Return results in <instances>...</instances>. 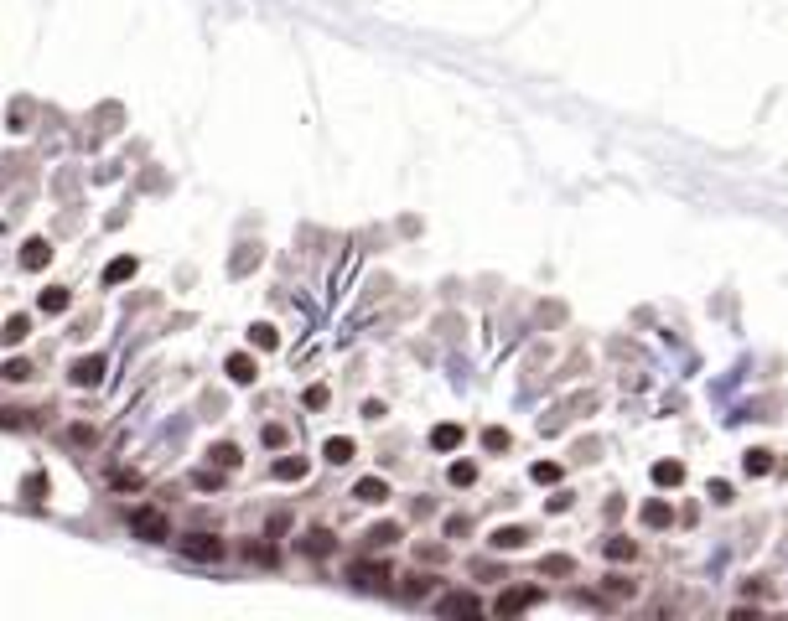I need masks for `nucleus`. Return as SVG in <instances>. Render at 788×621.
Listing matches in <instances>:
<instances>
[{
  "mask_svg": "<svg viewBox=\"0 0 788 621\" xmlns=\"http://www.w3.org/2000/svg\"><path fill=\"white\" fill-rule=\"evenodd\" d=\"M130 533L146 538V544H166V538H172V523H166L161 508H135L130 512Z\"/></svg>",
  "mask_w": 788,
  "mask_h": 621,
  "instance_id": "1",
  "label": "nucleus"
},
{
  "mask_svg": "<svg viewBox=\"0 0 788 621\" xmlns=\"http://www.w3.org/2000/svg\"><path fill=\"white\" fill-rule=\"evenodd\" d=\"M177 549L187 554V559H197V564H218L223 559V538H213V533H187V538H177Z\"/></svg>",
  "mask_w": 788,
  "mask_h": 621,
  "instance_id": "2",
  "label": "nucleus"
},
{
  "mask_svg": "<svg viewBox=\"0 0 788 621\" xmlns=\"http://www.w3.org/2000/svg\"><path fill=\"white\" fill-rule=\"evenodd\" d=\"M348 580H353V585H358V590H389V564H353V570H348Z\"/></svg>",
  "mask_w": 788,
  "mask_h": 621,
  "instance_id": "3",
  "label": "nucleus"
},
{
  "mask_svg": "<svg viewBox=\"0 0 788 621\" xmlns=\"http://www.w3.org/2000/svg\"><path fill=\"white\" fill-rule=\"evenodd\" d=\"M534 601H540V590H519L514 585V590H503V596L493 601V616H519L524 606H534Z\"/></svg>",
  "mask_w": 788,
  "mask_h": 621,
  "instance_id": "4",
  "label": "nucleus"
},
{
  "mask_svg": "<svg viewBox=\"0 0 788 621\" xmlns=\"http://www.w3.org/2000/svg\"><path fill=\"white\" fill-rule=\"evenodd\" d=\"M68 378L78 383V389H99V383H104V358H99V352H94V358H78Z\"/></svg>",
  "mask_w": 788,
  "mask_h": 621,
  "instance_id": "5",
  "label": "nucleus"
},
{
  "mask_svg": "<svg viewBox=\"0 0 788 621\" xmlns=\"http://www.w3.org/2000/svg\"><path fill=\"white\" fill-rule=\"evenodd\" d=\"M441 611L446 616H482V601L467 596V590H456V596H441Z\"/></svg>",
  "mask_w": 788,
  "mask_h": 621,
  "instance_id": "6",
  "label": "nucleus"
},
{
  "mask_svg": "<svg viewBox=\"0 0 788 621\" xmlns=\"http://www.w3.org/2000/svg\"><path fill=\"white\" fill-rule=\"evenodd\" d=\"M529 538H534L529 528H519V523H503V528L493 533V549H524Z\"/></svg>",
  "mask_w": 788,
  "mask_h": 621,
  "instance_id": "7",
  "label": "nucleus"
},
{
  "mask_svg": "<svg viewBox=\"0 0 788 621\" xmlns=\"http://www.w3.org/2000/svg\"><path fill=\"white\" fill-rule=\"evenodd\" d=\"M638 518L648 523V528H669V523H674V512H669V502L648 497V502H643V508H638Z\"/></svg>",
  "mask_w": 788,
  "mask_h": 621,
  "instance_id": "8",
  "label": "nucleus"
},
{
  "mask_svg": "<svg viewBox=\"0 0 788 621\" xmlns=\"http://www.w3.org/2000/svg\"><path fill=\"white\" fill-rule=\"evenodd\" d=\"M332 549H337V538L327 533V528H311V533L301 538V554H317V559H327Z\"/></svg>",
  "mask_w": 788,
  "mask_h": 621,
  "instance_id": "9",
  "label": "nucleus"
},
{
  "mask_svg": "<svg viewBox=\"0 0 788 621\" xmlns=\"http://www.w3.org/2000/svg\"><path fill=\"white\" fill-rule=\"evenodd\" d=\"M223 373H229L233 383H254V373H259V368H254V358H249V352H233V358L223 363Z\"/></svg>",
  "mask_w": 788,
  "mask_h": 621,
  "instance_id": "10",
  "label": "nucleus"
},
{
  "mask_svg": "<svg viewBox=\"0 0 788 621\" xmlns=\"http://www.w3.org/2000/svg\"><path fill=\"white\" fill-rule=\"evenodd\" d=\"M47 259H52L47 239H26V244H21V270H42Z\"/></svg>",
  "mask_w": 788,
  "mask_h": 621,
  "instance_id": "11",
  "label": "nucleus"
},
{
  "mask_svg": "<svg viewBox=\"0 0 788 621\" xmlns=\"http://www.w3.org/2000/svg\"><path fill=\"white\" fill-rule=\"evenodd\" d=\"M353 497H358V502H384V497H389V482H384V477H363L358 487H353Z\"/></svg>",
  "mask_w": 788,
  "mask_h": 621,
  "instance_id": "12",
  "label": "nucleus"
},
{
  "mask_svg": "<svg viewBox=\"0 0 788 621\" xmlns=\"http://www.w3.org/2000/svg\"><path fill=\"white\" fill-rule=\"evenodd\" d=\"M140 270V264L135 259H130V254H120V259H109V270H104V285H125L130 280V274H135Z\"/></svg>",
  "mask_w": 788,
  "mask_h": 621,
  "instance_id": "13",
  "label": "nucleus"
},
{
  "mask_svg": "<svg viewBox=\"0 0 788 621\" xmlns=\"http://www.w3.org/2000/svg\"><path fill=\"white\" fill-rule=\"evenodd\" d=\"M301 477H306V461H301V456H280V461H275V482H301Z\"/></svg>",
  "mask_w": 788,
  "mask_h": 621,
  "instance_id": "14",
  "label": "nucleus"
},
{
  "mask_svg": "<svg viewBox=\"0 0 788 621\" xmlns=\"http://www.w3.org/2000/svg\"><path fill=\"white\" fill-rule=\"evenodd\" d=\"M602 554H607V559H638V544H633V538H602Z\"/></svg>",
  "mask_w": 788,
  "mask_h": 621,
  "instance_id": "15",
  "label": "nucleus"
},
{
  "mask_svg": "<svg viewBox=\"0 0 788 621\" xmlns=\"http://www.w3.org/2000/svg\"><path fill=\"white\" fill-rule=\"evenodd\" d=\"M430 445H436V451H456V445H462V425H436L430 430Z\"/></svg>",
  "mask_w": 788,
  "mask_h": 621,
  "instance_id": "16",
  "label": "nucleus"
},
{
  "mask_svg": "<svg viewBox=\"0 0 788 621\" xmlns=\"http://www.w3.org/2000/svg\"><path fill=\"white\" fill-rule=\"evenodd\" d=\"M322 456L332 461V466H343V461H353V440H348V435H332V440L322 445Z\"/></svg>",
  "mask_w": 788,
  "mask_h": 621,
  "instance_id": "17",
  "label": "nucleus"
},
{
  "mask_svg": "<svg viewBox=\"0 0 788 621\" xmlns=\"http://www.w3.org/2000/svg\"><path fill=\"white\" fill-rule=\"evenodd\" d=\"M653 482H659V487H679V482H685V466H679V461H659V466H653Z\"/></svg>",
  "mask_w": 788,
  "mask_h": 621,
  "instance_id": "18",
  "label": "nucleus"
},
{
  "mask_svg": "<svg viewBox=\"0 0 788 621\" xmlns=\"http://www.w3.org/2000/svg\"><path fill=\"white\" fill-rule=\"evenodd\" d=\"M768 471H773V451H763V445L747 451V477H768Z\"/></svg>",
  "mask_w": 788,
  "mask_h": 621,
  "instance_id": "19",
  "label": "nucleus"
},
{
  "mask_svg": "<svg viewBox=\"0 0 788 621\" xmlns=\"http://www.w3.org/2000/svg\"><path fill=\"white\" fill-rule=\"evenodd\" d=\"M571 570H576L571 554H545V559H540V575H571Z\"/></svg>",
  "mask_w": 788,
  "mask_h": 621,
  "instance_id": "20",
  "label": "nucleus"
},
{
  "mask_svg": "<svg viewBox=\"0 0 788 621\" xmlns=\"http://www.w3.org/2000/svg\"><path fill=\"white\" fill-rule=\"evenodd\" d=\"M26 332H32V321H26V316H11V321L0 326V337H6L11 347H16V342H26Z\"/></svg>",
  "mask_w": 788,
  "mask_h": 621,
  "instance_id": "21",
  "label": "nucleus"
},
{
  "mask_svg": "<svg viewBox=\"0 0 788 621\" xmlns=\"http://www.w3.org/2000/svg\"><path fill=\"white\" fill-rule=\"evenodd\" d=\"M68 300H73V295H68V290H57V285H52V290H42V311H47V316L68 311Z\"/></svg>",
  "mask_w": 788,
  "mask_h": 621,
  "instance_id": "22",
  "label": "nucleus"
},
{
  "mask_svg": "<svg viewBox=\"0 0 788 621\" xmlns=\"http://www.w3.org/2000/svg\"><path fill=\"white\" fill-rule=\"evenodd\" d=\"M477 482V461H451V487H472Z\"/></svg>",
  "mask_w": 788,
  "mask_h": 621,
  "instance_id": "23",
  "label": "nucleus"
},
{
  "mask_svg": "<svg viewBox=\"0 0 788 621\" xmlns=\"http://www.w3.org/2000/svg\"><path fill=\"white\" fill-rule=\"evenodd\" d=\"M208 456H213V461H218L223 471H233V466H239V445H229V440H223V445H213V451H208Z\"/></svg>",
  "mask_w": 788,
  "mask_h": 621,
  "instance_id": "24",
  "label": "nucleus"
},
{
  "mask_svg": "<svg viewBox=\"0 0 788 621\" xmlns=\"http://www.w3.org/2000/svg\"><path fill=\"white\" fill-rule=\"evenodd\" d=\"M529 477L540 482V487H555V482H560V466H555V461H534V471H529Z\"/></svg>",
  "mask_w": 788,
  "mask_h": 621,
  "instance_id": "25",
  "label": "nucleus"
},
{
  "mask_svg": "<svg viewBox=\"0 0 788 621\" xmlns=\"http://www.w3.org/2000/svg\"><path fill=\"white\" fill-rule=\"evenodd\" d=\"M249 342H254V347H275V342H280V332H275L270 321H259V326H249Z\"/></svg>",
  "mask_w": 788,
  "mask_h": 621,
  "instance_id": "26",
  "label": "nucleus"
},
{
  "mask_svg": "<svg viewBox=\"0 0 788 621\" xmlns=\"http://www.w3.org/2000/svg\"><path fill=\"white\" fill-rule=\"evenodd\" d=\"M21 492H26V502H42V492H47V477H42V471H32V477L21 482Z\"/></svg>",
  "mask_w": 788,
  "mask_h": 621,
  "instance_id": "27",
  "label": "nucleus"
},
{
  "mask_svg": "<svg viewBox=\"0 0 788 621\" xmlns=\"http://www.w3.org/2000/svg\"><path fill=\"white\" fill-rule=\"evenodd\" d=\"M0 373H6L11 383H26V378H32V363H26V358H11L6 368H0Z\"/></svg>",
  "mask_w": 788,
  "mask_h": 621,
  "instance_id": "28",
  "label": "nucleus"
},
{
  "mask_svg": "<svg viewBox=\"0 0 788 621\" xmlns=\"http://www.w3.org/2000/svg\"><path fill=\"white\" fill-rule=\"evenodd\" d=\"M430 585H436V575H410V585H405V596H430Z\"/></svg>",
  "mask_w": 788,
  "mask_h": 621,
  "instance_id": "29",
  "label": "nucleus"
},
{
  "mask_svg": "<svg viewBox=\"0 0 788 621\" xmlns=\"http://www.w3.org/2000/svg\"><path fill=\"white\" fill-rule=\"evenodd\" d=\"M400 538V523H379V528H369V544H394Z\"/></svg>",
  "mask_w": 788,
  "mask_h": 621,
  "instance_id": "30",
  "label": "nucleus"
},
{
  "mask_svg": "<svg viewBox=\"0 0 788 621\" xmlns=\"http://www.w3.org/2000/svg\"><path fill=\"white\" fill-rule=\"evenodd\" d=\"M301 399H306V409H327V399H332V393H327L322 383H311V389L301 393Z\"/></svg>",
  "mask_w": 788,
  "mask_h": 621,
  "instance_id": "31",
  "label": "nucleus"
},
{
  "mask_svg": "<svg viewBox=\"0 0 788 621\" xmlns=\"http://www.w3.org/2000/svg\"><path fill=\"white\" fill-rule=\"evenodd\" d=\"M482 445L488 451H508V430H482Z\"/></svg>",
  "mask_w": 788,
  "mask_h": 621,
  "instance_id": "32",
  "label": "nucleus"
},
{
  "mask_svg": "<svg viewBox=\"0 0 788 621\" xmlns=\"http://www.w3.org/2000/svg\"><path fill=\"white\" fill-rule=\"evenodd\" d=\"M114 487H120V492H135V487H140V477H135V471H114V477H109Z\"/></svg>",
  "mask_w": 788,
  "mask_h": 621,
  "instance_id": "33",
  "label": "nucleus"
},
{
  "mask_svg": "<svg viewBox=\"0 0 788 621\" xmlns=\"http://www.w3.org/2000/svg\"><path fill=\"white\" fill-rule=\"evenodd\" d=\"M6 425H11V430H16V425H26V419H21V409H0V430H6Z\"/></svg>",
  "mask_w": 788,
  "mask_h": 621,
  "instance_id": "34",
  "label": "nucleus"
},
{
  "mask_svg": "<svg viewBox=\"0 0 788 621\" xmlns=\"http://www.w3.org/2000/svg\"><path fill=\"white\" fill-rule=\"evenodd\" d=\"M265 445H270V451H275V445H285V430H280V425H265Z\"/></svg>",
  "mask_w": 788,
  "mask_h": 621,
  "instance_id": "35",
  "label": "nucleus"
},
{
  "mask_svg": "<svg viewBox=\"0 0 788 621\" xmlns=\"http://www.w3.org/2000/svg\"><path fill=\"white\" fill-rule=\"evenodd\" d=\"M711 502H731V487H726V482H711Z\"/></svg>",
  "mask_w": 788,
  "mask_h": 621,
  "instance_id": "36",
  "label": "nucleus"
}]
</instances>
